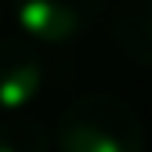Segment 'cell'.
<instances>
[{"instance_id": "1", "label": "cell", "mask_w": 152, "mask_h": 152, "mask_svg": "<svg viewBox=\"0 0 152 152\" xmlns=\"http://www.w3.org/2000/svg\"><path fill=\"white\" fill-rule=\"evenodd\" d=\"M58 152H145V123L138 109L120 94H80L58 120Z\"/></svg>"}, {"instance_id": "2", "label": "cell", "mask_w": 152, "mask_h": 152, "mask_svg": "<svg viewBox=\"0 0 152 152\" xmlns=\"http://www.w3.org/2000/svg\"><path fill=\"white\" fill-rule=\"evenodd\" d=\"M11 7L33 40L69 44L98 22L105 0H11Z\"/></svg>"}, {"instance_id": "3", "label": "cell", "mask_w": 152, "mask_h": 152, "mask_svg": "<svg viewBox=\"0 0 152 152\" xmlns=\"http://www.w3.org/2000/svg\"><path fill=\"white\" fill-rule=\"evenodd\" d=\"M44 87V62L22 40H0V116L22 112Z\"/></svg>"}, {"instance_id": "4", "label": "cell", "mask_w": 152, "mask_h": 152, "mask_svg": "<svg viewBox=\"0 0 152 152\" xmlns=\"http://www.w3.org/2000/svg\"><path fill=\"white\" fill-rule=\"evenodd\" d=\"M112 40L134 65L152 69V0H123L112 22Z\"/></svg>"}, {"instance_id": "5", "label": "cell", "mask_w": 152, "mask_h": 152, "mask_svg": "<svg viewBox=\"0 0 152 152\" xmlns=\"http://www.w3.org/2000/svg\"><path fill=\"white\" fill-rule=\"evenodd\" d=\"M0 152H51V130L40 120L7 112L0 120Z\"/></svg>"}, {"instance_id": "6", "label": "cell", "mask_w": 152, "mask_h": 152, "mask_svg": "<svg viewBox=\"0 0 152 152\" xmlns=\"http://www.w3.org/2000/svg\"><path fill=\"white\" fill-rule=\"evenodd\" d=\"M0 15H4V0H0Z\"/></svg>"}]
</instances>
